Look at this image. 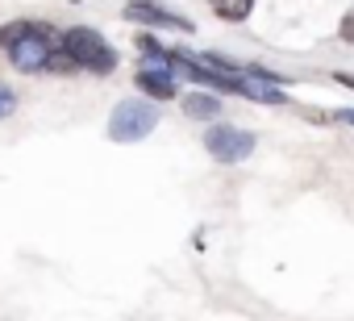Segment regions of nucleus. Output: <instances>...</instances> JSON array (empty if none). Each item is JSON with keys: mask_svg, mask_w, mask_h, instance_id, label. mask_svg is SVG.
I'll return each mask as SVG.
<instances>
[{"mask_svg": "<svg viewBox=\"0 0 354 321\" xmlns=\"http://www.w3.org/2000/svg\"><path fill=\"white\" fill-rule=\"evenodd\" d=\"M55 34L46 26H34V21H9V26H0V51L9 55V63L26 75L34 71H46L50 63V51H55Z\"/></svg>", "mask_w": 354, "mask_h": 321, "instance_id": "obj_1", "label": "nucleus"}, {"mask_svg": "<svg viewBox=\"0 0 354 321\" xmlns=\"http://www.w3.org/2000/svg\"><path fill=\"white\" fill-rule=\"evenodd\" d=\"M63 51L71 55L75 67H84V71H92V75H109V71L117 67V51H113L96 30H88V26L67 30V34H63Z\"/></svg>", "mask_w": 354, "mask_h": 321, "instance_id": "obj_2", "label": "nucleus"}, {"mask_svg": "<svg viewBox=\"0 0 354 321\" xmlns=\"http://www.w3.org/2000/svg\"><path fill=\"white\" fill-rule=\"evenodd\" d=\"M158 125V109L150 100H121L109 117V138L113 142H142Z\"/></svg>", "mask_w": 354, "mask_h": 321, "instance_id": "obj_3", "label": "nucleus"}, {"mask_svg": "<svg viewBox=\"0 0 354 321\" xmlns=\"http://www.w3.org/2000/svg\"><path fill=\"white\" fill-rule=\"evenodd\" d=\"M205 146H209V154L217 163H242V158H250V150H254V134L234 129V125H213L205 134Z\"/></svg>", "mask_w": 354, "mask_h": 321, "instance_id": "obj_4", "label": "nucleus"}, {"mask_svg": "<svg viewBox=\"0 0 354 321\" xmlns=\"http://www.w3.org/2000/svg\"><path fill=\"white\" fill-rule=\"evenodd\" d=\"M125 17L129 21H142V26H158V30H180V34H192V21L188 17H175L158 5H150V0H129L125 5Z\"/></svg>", "mask_w": 354, "mask_h": 321, "instance_id": "obj_5", "label": "nucleus"}, {"mask_svg": "<svg viewBox=\"0 0 354 321\" xmlns=\"http://www.w3.org/2000/svg\"><path fill=\"white\" fill-rule=\"evenodd\" d=\"M133 84H138L146 96H154V100H171V96H175V80H171L167 71H138Z\"/></svg>", "mask_w": 354, "mask_h": 321, "instance_id": "obj_6", "label": "nucleus"}, {"mask_svg": "<svg viewBox=\"0 0 354 321\" xmlns=\"http://www.w3.org/2000/svg\"><path fill=\"white\" fill-rule=\"evenodd\" d=\"M184 113L196 117V121H205V117H217L221 113V100L209 96V92H192V96H184Z\"/></svg>", "mask_w": 354, "mask_h": 321, "instance_id": "obj_7", "label": "nucleus"}, {"mask_svg": "<svg viewBox=\"0 0 354 321\" xmlns=\"http://www.w3.org/2000/svg\"><path fill=\"white\" fill-rule=\"evenodd\" d=\"M209 5H213V13L225 17V21H246L254 0H209Z\"/></svg>", "mask_w": 354, "mask_h": 321, "instance_id": "obj_8", "label": "nucleus"}, {"mask_svg": "<svg viewBox=\"0 0 354 321\" xmlns=\"http://www.w3.org/2000/svg\"><path fill=\"white\" fill-rule=\"evenodd\" d=\"M13 109H17V96H13V88H9V84H0V121H5Z\"/></svg>", "mask_w": 354, "mask_h": 321, "instance_id": "obj_9", "label": "nucleus"}, {"mask_svg": "<svg viewBox=\"0 0 354 321\" xmlns=\"http://www.w3.org/2000/svg\"><path fill=\"white\" fill-rule=\"evenodd\" d=\"M337 38H342V42H350V46H354V9H350V13H346V17H342V26H337Z\"/></svg>", "mask_w": 354, "mask_h": 321, "instance_id": "obj_10", "label": "nucleus"}, {"mask_svg": "<svg viewBox=\"0 0 354 321\" xmlns=\"http://www.w3.org/2000/svg\"><path fill=\"white\" fill-rule=\"evenodd\" d=\"M337 121H346V125H354V109H342V113H333Z\"/></svg>", "mask_w": 354, "mask_h": 321, "instance_id": "obj_11", "label": "nucleus"}, {"mask_svg": "<svg viewBox=\"0 0 354 321\" xmlns=\"http://www.w3.org/2000/svg\"><path fill=\"white\" fill-rule=\"evenodd\" d=\"M333 80H337V84H346V88H354V75H346V71H337Z\"/></svg>", "mask_w": 354, "mask_h": 321, "instance_id": "obj_12", "label": "nucleus"}]
</instances>
